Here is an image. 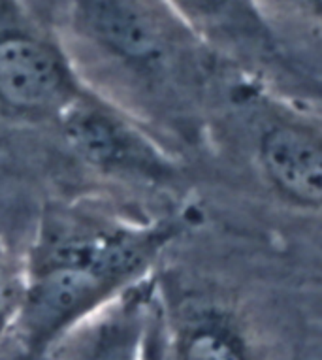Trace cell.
I'll use <instances>...</instances> for the list:
<instances>
[{
  "label": "cell",
  "instance_id": "obj_1",
  "mask_svg": "<svg viewBox=\"0 0 322 360\" xmlns=\"http://www.w3.org/2000/svg\"><path fill=\"white\" fill-rule=\"evenodd\" d=\"M57 36L83 85L166 146L204 136L240 70L166 0H66Z\"/></svg>",
  "mask_w": 322,
  "mask_h": 360
},
{
  "label": "cell",
  "instance_id": "obj_2",
  "mask_svg": "<svg viewBox=\"0 0 322 360\" xmlns=\"http://www.w3.org/2000/svg\"><path fill=\"white\" fill-rule=\"evenodd\" d=\"M198 224L191 204L155 217L96 206L49 210L21 260L13 336L25 360H38L74 326L157 276L162 257Z\"/></svg>",
  "mask_w": 322,
  "mask_h": 360
},
{
  "label": "cell",
  "instance_id": "obj_3",
  "mask_svg": "<svg viewBox=\"0 0 322 360\" xmlns=\"http://www.w3.org/2000/svg\"><path fill=\"white\" fill-rule=\"evenodd\" d=\"M223 98L245 129L264 185L288 206L322 210V115L243 70L230 77Z\"/></svg>",
  "mask_w": 322,
  "mask_h": 360
},
{
  "label": "cell",
  "instance_id": "obj_4",
  "mask_svg": "<svg viewBox=\"0 0 322 360\" xmlns=\"http://www.w3.org/2000/svg\"><path fill=\"white\" fill-rule=\"evenodd\" d=\"M85 93L59 36L36 23L18 0H0V112L57 124Z\"/></svg>",
  "mask_w": 322,
  "mask_h": 360
},
{
  "label": "cell",
  "instance_id": "obj_5",
  "mask_svg": "<svg viewBox=\"0 0 322 360\" xmlns=\"http://www.w3.org/2000/svg\"><path fill=\"white\" fill-rule=\"evenodd\" d=\"M57 127L72 151L104 174L153 187H170L179 179L170 146L89 89Z\"/></svg>",
  "mask_w": 322,
  "mask_h": 360
},
{
  "label": "cell",
  "instance_id": "obj_6",
  "mask_svg": "<svg viewBox=\"0 0 322 360\" xmlns=\"http://www.w3.org/2000/svg\"><path fill=\"white\" fill-rule=\"evenodd\" d=\"M38 360H162L158 274L74 326Z\"/></svg>",
  "mask_w": 322,
  "mask_h": 360
},
{
  "label": "cell",
  "instance_id": "obj_7",
  "mask_svg": "<svg viewBox=\"0 0 322 360\" xmlns=\"http://www.w3.org/2000/svg\"><path fill=\"white\" fill-rule=\"evenodd\" d=\"M211 48L240 70L281 83L288 74L258 0H166Z\"/></svg>",
  "mask_w": 322,
  "mask_h": 360
},
{
  "label": "cell",
  "instance_id": "obj_8",
  "mask_svg": "<svg viewBox=\"0 0 322 360\" xmlns=\"http://www.w3.org/2000/svg\"><path fill=\"white\" fill-rule=\"evenodd\" d=\"M162 360H251L240 315L207 295H176L158 278Z\"/></svg>",
  "mask_w": 322,
  "mask_h": 360
},
{
  "label": "cell",
  "instance_id": "obj_9",
  "mask_svg": "<svg viewBox=\"0 0 322 360\" xmlns=\"http://www.w3.org/2000/svg\"><path fill=\"white\" fill-rule=\"evenodd\" d=\"M258 4L288 66L287 82L322 79V0H258Z\"/></svg>",
  "mask_w": 322,
  "mask_h": 360
},
{
  "label": "cell",
  "instance_id": "obj_10",
  "mask_svg": "<svg viewBox=\"0 0 322 360\" xmlns=\"http://www.w3.org/2000/svg\"><path fill=\"white\" fill-rule=\"evenodd\" d=\"M21 307V262L13 264L0 245V342L15 334Z\"/></svg>",
  "mask_w": 322,
  "mask_h": 360
},
{
  "label": "cell",
  "instance_id": "obj_11",
  "mask_svg": "<svg viewBox=\"0 0 322 360\" xmlns=\"http://www.w3.org/2000/svg\"><path fill=\"white\" fill-rule=\"evenodd\" d=\"M298 96L313 108L322 110V79H304L298 85Z\"/></svg>",
  "mask_w": 322,
  "mask_h": 360
},
{
  "label": "cell",
  "instance_id": "obj_12",
  "mask_svg": "<svg viewBox=\"0 0 322 360\" xmlns=\"http://www.w3.org/2000/svg\"><path fill=\"white\" fill-rule=\"evenodd\" d=\"M316 112H318V113H321V115H322V110H316Z\"/></svg>",
  "mask_w": 322,
  "mask_h": 360
}]
</instances>
